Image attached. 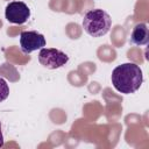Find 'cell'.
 Wrapping results in <instances>:
<instances>
[{
    "mask_svg": "<svg viewBox=\"0 0 149 149\" xmlns=\"http://www.w3.org/2000/svg\"><path fill=\"white\" fill-rule=\"evenodd\" d=\"M143 83L142 70L135 63L118 65L112 72V84L116 91L123 94L136 92Z\"/></svg>",
    "mask_w": 149,
    "mask_h": 149,
    "instance_id": "obj_1",
    "label": "cell"
},
{
    "mask_svg": "<svg viewBox=\"0 0 149 149\" xmlns=\"http://www.w3.org/2000/svg\"><path fill=\"white\" fill-rule=\"evenodd\" d=\"M112 26L109 14L102 9H91L83 19L84 30L92 37H100L106 35Z\"/></svg>",
    "mask_w": 149,
    "mask_h": 149,
    "instance_id": "obj_2",
    "label": "cell"
},
{
    "mask_svg": "<svg viewBox=\"0 0 149 149\" xmlns=\"http://www.w3.org/2000/svg\"><path fill=\"white\" fill-rule=\"evenodd\" d=\"M38 62L48 69H58L69 62V56L55 48H42L38 54Z\"/></svg>",
    "mask_w": 149,
    "mask_h": 149,
    "instance_id": "obj_3",
    "label": "cell"
},
{
    "mask_svg": "<svg viewBox=\"0 0 149 149\" xmlns=\"http://www.w3.org/2000/svg\"><path fill=\"white\" fill-rule=\"evenodd\" d=\"M5 16L10 23L22 24L29 19L30 9L22 1H12L6 6Z\"/></svg>",
    "mask_w": 149,
    "mask_h": 149,
    "instance_id": "obj_4",
    "label": "cell"
},
{
    "mask_svg": "<svg viewBox=\"0 0 149 149\" xmlns=\"http://www.w3.org/2000/svg\"><path fill=\"white\" fill-rule=\"evenodd\" d=\"M20 47L23 54H30L45 47V38L41 33L35 30L22 31L20 35Z\"/></svg>",
    "mask_w": 149,
    "mask_h": 149,
    "instance_id": "obj_5",
    "label": "cell"
},
{
    "mask_svg": "<svg viewBox=\"0 0 149 149\" xmlns=\"http://www.w3.org/2000/svg\"><path fill=\"white\" fill-rule=\"evenodd\" d=\"M129 42L134 45H146L149 42V30L146 23H137L130 34Z\"/></svg>",
    "mask_w": 149,
    "mask_h": 149,
    "instance_id": "obj_6",
    "label": "cell"
},
{
    "mask_svg": "<svg viewBox=\"0 0 149 149\" xmlns=\"http://www.w3.org/2000/svg\"><path fill=\"white\" fill-rule=\"evenodd\" d=\"M9 95V87L8 84L3 78H0V102L6 100L7 97Z\"/></svg>",
    "mask_w": 149,
    "mask_h": 149,
    "instance_id": "obj_7",
    "label": "cell"
},
{
    "mask_svg": "<svg viewBox=\"0 0 149 149\" xmlns=\"http://www.w3.org/2000/svg\"><path fill=\"white\" fill-rule=\"evenodd\" d=\"M3 147V136H2V132H1V125H0V148Z\"/></svg>",
    "mask_w": 149,
    "mask_h": 149,
    "instance_id": "obj_8",
    "label": "cell"
}]
</instances>
